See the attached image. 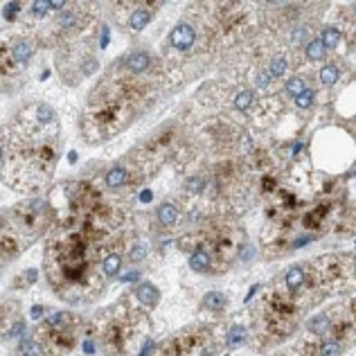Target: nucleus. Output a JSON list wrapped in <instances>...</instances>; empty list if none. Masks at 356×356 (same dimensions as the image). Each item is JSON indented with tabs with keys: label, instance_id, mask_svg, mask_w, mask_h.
Segmentation results:
<instances>
[{
	"label": "nucleus",
	"instance_id": "f257e3e1",
	"mask_svg": "<svg viewBox=\"0 0 356 356\" xmlns=\"http://www.w3.org/2000/svg\"><path fill=\"white\" fill-rule=\"evenodd\" d=\"M169 41H171V45H174L176 50H190L192 45H194V41H196V32H194V27L192 25H187V23H178L174 27V32H171V36H169Z\"/></svg>",
	"mask_w": 356,
	"mask_h": 356
},
{
	"label": "nucleus",
	"instance_id": "f03ea898",
	"mask_svg": "<svg viewBox=\"0 0 356 356\" xmlns=\"http://www.w3.org/2000/svg\"><path fill=\"white\" fill-rule=\"evenodd\" d=\"M136 298L140 300L142 304H146V307H153V304L160 300V291H158L153 284L144 282V284H138L136 286Z\"/></svg>",
	"mask_w": 356,
	"mask_h": 356
},
{
	"label": "nucleus",
	"instance_id": "7ed1b4c3",
	"mask_svg": "<svg viewBox=\"0 0 356 356\" xmlns=\"http://www.w3.org/2000/svg\"><path fill=\"white\" fill-rule=\"evenodd\" d=\"M149 54L146 52H131L127 57V68L133 70V72H144L146 68H149Z\"/></svg>",
	"mask_w": 356,
	"mask_h": 356
},
{
	"label": "nucleus",
	"instance_id": "20e7f679",
	"mask_svg": "<svg viewBox=\"0 0 356 356\" xmlns=\"http://www.w3.org/2000/svg\"><path fill=\"white\" fill-rule=\"evenodd\" d=\"M176 219H178V208L171 203H162L160 208H158V221H160L162 225H174Z\"/></svg>",
	"mask_w": 356,
	"mask_h": 356
},
{
	"label": "nucleus",
	"instance_id": "39448f33",
	"mask_svg": "<svg viewBox=\"0 0 356 356\" xmlns=\"http://www.w3.org/2000/svg\"><path fill=\"white\" fill-rule=\"evenodd\" d=\"M32 54H34V48H32L29 43H25V41L16 43L14 50H11V57H14L16 64H27L29 59H32Z\"/></svg>",
	"mask_w": 356,
	"mask_h": 356
},
{
	"label": "nucleus",
	"instance_id": "423d86ee",
	"mask_svg": "<svg viewBox=\"0 0 356 356\" xmlns=\"http://www.w3.org/2000/svg\"><path fill=\"white\" fill-rule=\"evenodd\" d=\"M203 304H205V309H210V311H221V309L225 307V295L219 291H210V293H205Z\"/></svg>",
	"mask_w": 356,
	"mask_h": 356
},
{
	"label": "nucleus",
	"instance_id": "0eeeda50",
	"mask_svg": "<svg viewBox=\"0 0 356 356\" xmlns=\"http://www.w3.org/2000/svg\"><path fill=\"white\" fill-rule=\"evenodd\" d=\"M190 266L194 271H208L210 269V255L205 253V250H194V253L190 255Z\"/></svg>",
	"mask_w": 356,
	"mask_h": 356
},
{
	"label": "nucleus",
	"instance_id": "6e6552de",
	"mask_svg": "<svg viewBox=\"0 0 356 356\" xmlns=\"http://www.w3.org/2000/svg\"><path fill=\"white\" fill-rule=\"evenodd\" d=\"M325 52H327V48H325V43H322L320 39L309 41L307 50H304V54H307V59H309V61H322Z\"/></svg>",
	"mask_w": 356,
	"mask_h": 356
},
{
	"label": "nucleus",
	"instance_id": "1a4fd4ad",
	"mask_svg": "<svg viewBox=\"0 0 356 356\" xmlns=\"http://www.w3.org/2000/svg\"><path fill=\"white\" fill-rule=\"evenodd\" d=\"M124 183H127V171H124L122 167H113V169L106 174V185L113 187V190L122 187Z\"/></svg>",
	"mask_w": 356,
	"mask_h": 356
},
{
	"label": "nucleus",
	"instance_id": "9d476101",
	"mask_svg": "<svg viewBox=\"0 0 356 356\" xmlns=\"http://www.w3.org/2000/svg\"><path fill=\"white\" fill-rule=\"evenodd\" d=\"M284 282H286L288 288H298L300 284H304V271L300 269V266H293V269H288L286 275H284Z\"/></svg>",
	"mask_w": 356,
	"mask_h": 356
},
{
	"label": "nucleus",
	"instance_id": "9b49d317",
	"mask_svg": "<svg viewBox=\"0 0 356 356\" xmlns=\"http://www.w3.org/2000/svg\"><path fill=\"white\" fill-rule=\"evenodd\" d=\"M341 79V70L336 68V66H325V68L320 70V81L325 83V86H334V83Z\"/></svg>",
	"mask_w": 356,
	"mask_h": 356
},
{
	"label": "nucleus",
	"instance_id": "f8f14e48",
	"mask_svg": "<svg viewBox=\"0 0 356 356\" xmlns=\"http://www.w3.org/2000/svg\"><path fill=\"white\" fill-rule=\"evenodd\" d=\"M120 266H122V259H120V255H108L106 259H104V275L106 278H113V275L120 273Z\"/></svg>",
	"mask_w": 356,
	"mask_h": 356
},
{
	"label": "nucleus",
	"instance_id": "ddd939ff",
	"mask_svg": "<svg viewBox=\"0 0 356 356\" xmlns=\"http://www.w3.org/2000/svg\"><path fill=\"white\" fill-rule=\"evenodd\" d=\"M18 354L20 356H43V350H41V345L39 343H34V341H20L18 343Z\"/></svg>",
	"mask_w": 356,
	"mask_h": 356
},
{
	"label": "nucleus",
	"instance_id": "4468645a",
	"mask_svg": "<svg viewBox=\"0 0 356 356\" xmlns=\"http://www.w3.org/2000/svg\"><path fill=\"white\" fill-rule=\"evenodd\" d=\"M253 104H255V93L253 90H241V93L234 97V108H237V111H248Z\"/></svg>",
	"mask_w": 356,
	"mask_h": 356
},
{
	"label": "nucleus",
	"instance_id": "2eb2a0df",
	"mask_svg": "<svg viewBox=\"0 0 356 356\" xmlns=\"http://www.w3.org/2000/svg\"><path fill=\"white\" fill-rule=\"evenodd\" d=\"M149 18H151V14H149L146 9H136L131 14V29H136V32L144 29L146 23H149Z\"/></svg>",
	"mask_w": 356,
	"mask_h": 356
},
{
	"label": "nucleus",
	"instance_id": "dca6fc26",
	"mask_svg": "<svg viewBox=\"0 0 356 356\" xmlns=\"http://www.w3.org/2000/svg\"><path fill=\"white\" fill-rule=\"evenodd\" d=\"M320 41L325 43V48H336V45L341 43V32H338L336 27H325Z\"/></svg>",
	"mask_w": 356,
	"mask_h": 356
},
{
	"label": "nucleus",
	"instance_id": "f3484780",
	"mask_svg": "<svg viewBox=\"0 0 356 356\" xmlns=\"http://www.w3.org/2000/svg\"><path fill=\"white\" fill-rule=\"evenodd\" d=\"M304 90H307V83H304V79L300 77H293L286 81V93L293 95V97H298V95H302Z\"/></svg>",
	"mask_w": 356,
	"mask_h": 356
},
{
	"label": "nucleus",
	"instance_id": "a211bd4d",
	"mask_svg": "<svg viewBox=\"0 0 356 356\" xmlns=\"http://www.w3.org/2000/svg\"><path fill=\"white\" fill-rule=\"evenodd\" d=\"M284 70H286V59H284V57H275L273 61L269 64V74H271L273 79H275V77H282Z\"/></svg>",
	"mask_w": 356,
	"mask_h": 356
},
{
	"label": "nucleus",
	"instance_id": "6ab92c4d",
	"mask_svg": "<svg viewBox=\"0 0 356 356\" xmlns=\"http://www.w3.org/2000/svg\"><path fill=\"white\" fill-rule=\"evenodd\" d=\"M244 341H246V329H244V327H239V325H237V327H232V329L228 332V345H230V347L241 345Z\"/></svg>",
	"mask_w": 356,
	"mask_h": 356
},
{
	"label": "nucleus",
	"instance_id": "aec40b11",
	"mask_svg": "<svg viewBox=\"0 0 356 356\" xmlns=\"http://www.w3.org/2000/svg\"><path fill=\"white\" fill-rule=\"evenodd\" d=\"M327 327H329V318L327 316H316V318H311V320H309V329H311L313 334L327 332Z\"/></svg>",
	"mask_w": 356,
	"mask_h": 356
},
{
	"label": "nucleus",
	"instance_id": "412c9836",
	"mask_svg": "<svg viewBox=\"0 0 356 356\" xmlns=\"http://www.w3.org/2000/svg\"><path fill=\"white\" fill-rule=\"evenodd\" d=\"M203 187H205L203 176H192L190 181L185 183V190L190 192V194H201V192H203Z\"/></svg>",
	"mask_w": 356,
	"mask_h": 356
},
{
	"label": "nucleus",
	"instance_id": "4be33fe9",
	"mask_svg": "<svg viewBox=\"0 0 356 356\" xmlns=\"http://www.w3.org/2000/svg\"><path fill=\"white\" fill-rule=\"evenodd\" d=\"M295 104H298L300 108H309V106L313 104V93L307 88V90H304L302 95H298V97H295Z\"/></svg>",
	"mask_w": 356,
	"mask_h": 356
},
{
	"label": "nucleus",
	"instance_id": "5701e85b",
	"mask_svg": "<svg viewBox=\"0 0 356 356\" xmlns=\"http://www.w3.org/2000/svg\"><path fill=\"white\" fill-rule=\"evenodd\" d=\"M320 354L322 356H338L341 354V345H338V343H325L322 350H320Z\"/></svg>",
	"mask_w": 356,
	"mask_h": 356
},
{
	"label": "nucleus",
	"instance_id": "b1692460",
	"mask_svg": "<svg viewBox=\"0 0 356 356\" xmlns=\"http://www.w3.org/2000/svg\"><path fill=\"white\" fill-rule=\"evenodd\" d=\"M146 257V246H133L131 250V259L133 262H140V259Z\"/></svg>",
	"mask_w": 356,
	"mask_h": 356
},
{
	"label": "nucleus",
	"instance_id": "393cba45",
	"mask_svg": "<svg viewBox=\"0 0 356 356\" xmlns=\"http://www.w3.org/2000/svg\"><path fill=\"white\" fill-rule=\"evenodd\" d=\"M48 9H52L50 2H34V5H32V14H36V16H43Z\"/></svg>",
	"mask_w": 356,
	"mask_h": 356
},
{
	"label": "nucleus",
	"instance_id": "a878e982",
	"mask_svg": "<svg viewBox=\"0 0 356 356\" xmlns=\"http://www.w3.org/2000/svg\"><path fill=\"white\" fill-rule=\"evenodd\" d=\"M66 318H68V313H54L52 318H50V325L52 327H59V325H64Z\"/></svg>",
	"mask_w": 356,
	"mask_h": 356
},
{
	"label": "nucleus",
	"instance_id": "bb28decb",
	"mask_svg": "<svg viewBox=\"0 0 356 356\" xmlns=\"http://www.w3.org/2000/svg\"><path fill=\"white\" fill-rule=\"evenodd\" d=\"M271 79H273V77H271L269 72H264V74H259L257 83H259V86H262V88H266V83H271Z\"/></svg>",
	"mask_w": 356,
	"mask_h": 356
},
{
	"label": "nucleus",
	"instance_id": "cd10ccee",
	"mask_svg": "<svg viewBox=\"0 0 356 356\" xmlns=\"http://www.w3.org/2000/svg\"><path fill=\"white\" fill-rule=\"evenodd\" d=\"M253 255H255L253 246H246V248H244V253H241V259H253Z\"/></svg>",
	"mask_w": 356,
	"mask_h": 356
},
{
	"label": "nucleus",
	"instance_id": "c85d7f7f",
	"mask_svg": "<svg viewBox=\"0 0 356 356\" xmlns=\"http://www.w3.org/2000/svg\"><path fill=\"white\" fill-rule=\"evenodd\" d=\"M133 280H138V273H129V275H124V282H133Z\"/></svg>",
	"mask_w": 356,
	"mask_h": 356
},
{
	"label": "nucleus",
	"instance_id": "c756f323",
	"mask_svg": "<svg viewBox=\"0 0 356 356\" xmlns=\"http://www.w3.org/2000/svg\"><path fill=\"white\" fill-rule=\"evenodd\" d=\"M41 313H43V309H41V307H34V309H32V318H39Z\"/></svg>",
	"mask_w": 356,
	"mask_h": 356
},
{
	"label": "nucleus",
	"instance_id": "7c9ffc66",
	"mask_svg": "<svg viewBox=\"0 0 356 356\" xmlns=\"http://www.w3.org/2000/svg\"><path fill=\"white\" fill-rule=\"evenodd\" d=\"M61 7H66V2H52V9H61Z\"/></svg>",
	"mask_w": 356,
	"mask_h": 356
},
{
	"label": "nucleus",
	"instance_id": "2f4dec72",
	"mask_svg": "<svg viewBox=\"0 0 356 356\" xmlns=\"http://www.w3.org/2000/svg\"><path fill=\"white\" fill-rule=\"evenodd\" d=\"M83 350H86V352H93V350H95L93 343H86V345H83Z\"/></svg>",
	"mask_w": 356,
	"mask_h": 356
},
{
	"label": "nucleus",
	"instance_id": "473e14b6",
	"mask_svg": "<svg viewBox=\"0 0 356 356\" xmlns=\"http://www.w3.org/2000/svg\"><path fill=\"white\" fill-rule=\"evenodd\" d=\"M203 356H212V354H203Z\"/></svg>",
	"mask_w": 356,
	"mask_h": 356
}]
</instances>
